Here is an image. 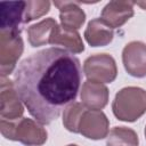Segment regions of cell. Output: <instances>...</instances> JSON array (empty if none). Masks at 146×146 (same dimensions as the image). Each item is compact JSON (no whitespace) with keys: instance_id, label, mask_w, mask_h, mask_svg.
Here are the masks:
<instances>
[{"instance_id":"1","label":"cell","mask_w":146,"mask_h":146,"mask_svg":"<svg viewBox=\"0 0 146 146\" xmlns=\"http://www.w3.org/2000/svg\"><path fill=\"white\" fill-rule=\"evenodd\" d=\"M81 79L79 58L65 49L47 48L22 60L14 83L29 113L41 124H50L75 100Z\"/></svg>"},{"instance_id":"2","label":"cell","mask_w":146,"mask_h":146,"mask_svg":"<svg viewBox=\"0 0 146 146\" xmlns=\"http://www.w3.org/2000/svg\"><path fill=\"white\" fill-rule=\"evenodd\" d=\"M0 130L6 139L19 141L25 146H41L48 139V132L43 125L29 117L15 121L1 119Z\"/></svg>"},{"instance_id":"3","label":"cell","mask_w":146,"mask_h":146,"mask_svg":"<svg viewBox=\"0 0 146 146\" xmlns=\"http://www.w3.org/2000/svg\"><path fill=\"white\" fill-rule=\"evenodd\" d=\"M114 116L124 122H135L146 113V90L139 87H124L112 103Z\"/></svg>"},{"instance_id":"4","label":"cell","mask_w":146,"mask_h":146,"mask_svg":"<svg viewBox=\"0 0 146 146\" xmlns=\"http://www.w3.org/2000/svg\"><path fill=\"white\" fill-rule=\"evenodd\" d=\"M24 50L21 32L0 30V71L1 76H7L16 67Z\"/></svg>"},{"instance_id":"5","label":"cell","mask_w":146,"mask_h":146,"mask_svg":"<svg viewBox=\"0 0 146 146\" xmlns=\"http://www.w3.org/2000/svg\"><path fill=\"white\" fill-rule=\"evenodd\" d=\"M83 73L88 80L111 83L116 79V62L110 54H96L89 56L83 63Z\"/></svg>"},{"instance_id":"6","label":"cell","mask_w":146,"mask_h":146,"mask_svg":"<svg viewBox=\"0 0 146 146\" xmlns=\"http://www.w3.org/2000/svg\"><path fill=\"white\" fill-rule=\"evenodd\" d=\"M0 116L2 120L15 121L22 117L24 113L23 102L16 90L14 81L1 76V92H0Z\"/></svg>"},{"instance_id":"7","label":"cell","mask_w":146,"mask_h":146,"mask_svg":"<svg viewBox=\"0 0 146 146\" xmlns=\"http://www.w3.org/2000/svg\"><path fill=\"white\" fill-rule=\"evenodd\" d=\"M110 132V121L100 110H86L80 124L79 133L92 140L106 138Z\"/></svg>"},{"instance_id":"8","label":"cell","mask_w":146,"mask_h":146,"mask_svg":"<svg viewBox=\"0 0 146 146\" xmlns=\"http://www.w3.org/2000/svg\"><path fill=\"white\" fill-rule=\"evenodd\" d=\"M122 63L131 76H146V43L141 41H131L122 50Z\"/></svg>"},{"instance_id":"9","label":"cell","mask_w":146,"mask_h":146,"mask_svg":"<svg viewBox=\"0 0 146 146\" xmlns=\"http://www.w3.org/2000/svg\"><path fill=\"white\" fill-rule=\"evenodd\" d=\"M133 1H110L102 10V19L112 29L121 27L133 16Z\"/></svg>"},{"instance_id":"10","label":"cell","mask_w":146,"mask_h":146,"mask_svg":"<svg viewBox=\"0 0 146 146\" xmlns=\"http://www.w3.org/2000/svg\"><path fill=\"white\" fill-rule=\"evenodd\" d=\"M81 103L89 110H102L108 103V88L100 82L87 80L81 88Z\"/></svg>"},{"instance_id":"11","label":"cell","mask_w":146,"mask_h":146,"mask_svg":"<svg viewBox=\"0 0 146 146\" xmlns=\"http://www.w3.org/2000/svg\"><path fill=\"white\" fill-rule=\"evenodd\" d=\"M59 9L60 26L68 31H78L86 22V13L76 1H55Z\"/></svg>"},{"instance_id":"12","label":"cell","mask_w":146,"mask_h":146,"mask_svg":"<svg viewBox=\"0 0 146 146\" xmlns=\"http://www.w3.org/2000/svg\"><path fill=\"white\" fill-rule=\"evenodd\" d=\"M25 1L0 3V30L21 32V23L24 19Z\"/></svg>"},{"instance_id":"13","label":"cell","mask_w":146,"mask_h":146,"mask_svg":"<svg viewBox=\"0 0 146 146\" xmlns=\"http://www.w3.org/2000/svg\"><path fill=\"white\" fill-rule=\"evenodd\" d=\"M83 35L89 46L104 47L112 42L114 31L102 18H94L88 23Z\"/></svg>"},{"instance_id":"14","label":"cell","mask_w":146,"mask_h":146,"mask_svg":"<svg viewBox=\"0 0 146 146\" xmlns=\"http://www.w3.org/2000/svg\"><path fill=\"white\" fill-rule=\"evenodd\" d=\"M50 44L63 46L65 50H68L71 54H81L84 50L83 41L78 31H68L57 25L51 34Z\"/></svg>"},{"instance_id":"15","label":"cell","mask_w":146,"mask_h":146,"mask_svg":"<svg viewBox=\"0 0 146 146\" xmlns=\"http://www.w3.org/2000/svg\"><path fill=\"white\" fill-rule=\"evenodd\" d=\"M58 24L51 17L44 18L41 22L31 25L27 29V39L32 47H41L46 46L50 42V38L54 29Z\"/></svg>"},{"instance_id":"16","label":"cell","mask_w":146,"mask_h":146,"mask_svg":"<svg viewBox=\"0 0 146 146\" xmlns=\"http://www.w3.org/2000/svg\"><path fill=\"white\" fill-rule=\"evenodd\" d=\"M138 135L127 127H114L106 137V146H138Z\"/></svg>"},{"instance_id":"17","label":"cell","mask_w":146,"mask_h":146,"mask_svg":"<svg viewBox=\"0 0 146 146\" xmlns=\"http://www.w3.org/2000/svg\"><path fill=\"white\" fill-rule=\"evenodd\" d=\"M87 107L79 102H73L67 105L63 112V125L73 133H79V124Z\"/></svg>"},{"instance_id":"18","label":"cell","mask_w":146,"mask_h":146,"mask_svg":"<svg viewBox=\"0 0 146 146\" xmlns=\"http://www.w3.org/2000/svg\"><path fill=\"white\" fill-rule=\"evenodd\" d=\"M50 10V1L38 0V1H25V11L23 23H30L43 15L48 14Z\"/></svg>"},{"instance_id":"19","label":"cell","mask_w":146,"mask_h":146,"mask_svg":"<svg viewBox=\"0 0 146 146\" xmlns=\"http://www.w3.org/2000/svg\"><path fill=\"white\" fill-rule=\"evenodd\" d=\"M135 5H137V6H139V7H141L143 9H145L146 10V1H140V2H133Z\"/></svg>"},{"instance_id":"20","label":"cell","mask_w":146,"mask_h":146,"mask_svg":"<svg viewBox=\"0 0 146 146\" xmlns=\"http://www.w3.org/2000/svg\"><path fill=\"white\" fill-rule=\"evenodd\" d=\"M66 146H78V145H75V144H70V145H66Z\"/></svg>"},{"instance_id":"21","label":"cell","mask_w":146,"mask_h":146,"mask_svg":"<svg viewBox=\"0 0 146 146\" xmlns=\"http://www.w3.org/2000/svg\"><path fill=\"white\" fill-rule=\"evenodd\" d=\"M144 133H145V138H146V127H145V131H144Z\"/></svg>"}]
</instances>
